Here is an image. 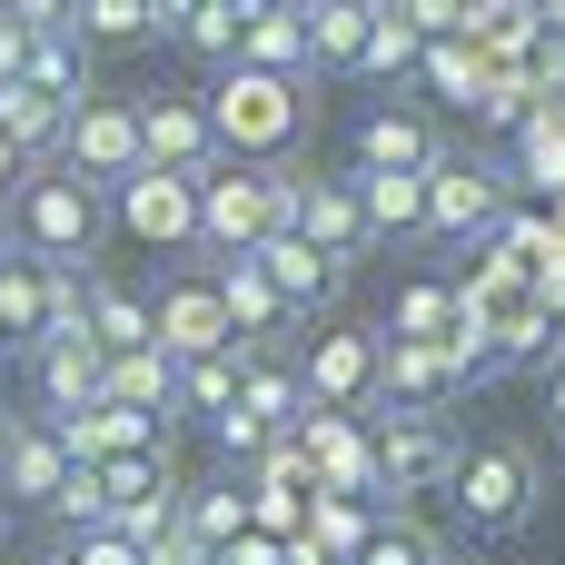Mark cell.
I'll return each mask as SVG.
<instances>
[{"instance_id": "1", "label": "cell", "mask_w": 565, "mask_h": 565, "mask_svg": "<svg viewBox=\"0 0 565 565\" xmlns=\"http://www.w3.org/2000/svg\"><path fill=\"white\" fill-rule=\"evenodd\" d=\"M298 199H308V169H209L199 179V248L218 258H258L278 228H298Z\"/></svg>"}, {"instance_id": "2", "label": "cell", "mask_w": 565, "mask_h": 565, "mask_svg": "<svg viewBox=\"0 0 565 565\" xmlns=\"http://www.w3.org/2000/svg\"><path fill=\"white\" fill-rule=\"evenodd\" d=\"M209 139H218V159H278L288 139H298V89L288 79H258V70H218V89H209Z\"/></svg>"}, {"instance_id": "3", "label": "cell", "mask_w": 565, "mask_h": 565, "mask_svg": "<svg viewBox=\"0 0 565 565\" xmlns=\"http://www.w3.org/2000/svg\"><path fill=\"white\" fill-rule=\"evenodd\" d=\"M99 228H109V189H89L79 169L20 179V248H30L40 268H60V258H89V248H99Z\"/></svg>"}, {"instance_id": "4", "label": "cell", "mask_w": 565, "mask_h": 565, "mask_svg": "<svg viewBox=\"0 0 565 565\" xmlns=\"http://www.w3.org/2000/svg\"><path fill=\"white\" fill-rule=\"evenodd\" d=\"M298 377H308V407H328V417L387 407V338H367V328H328V338L298 358Z\"/></svg>"}, {"instance_id": "5", "label": "cell", "mask_w": 565, "mask_h": 565, "mask_svg": "<svg viewBox=\"0 0 565 565\" xmlns=\"http://www.w3.org/2000/svg\"><path fill=\"white\" fill-rule=\"evenodd\" d=\"M109 218L139 238V248H199V179L179 169H139L109 189Z\"/></svg>"}, {"instance_id": "6", "label": "cell", "mask_w": 565, "mask_h": 565, "mask_svg": "<svg viewBox=\"0 0 565 565\" xmlns=\"http://www.w3.org/2000/svg\"><path fill=\"white\" fill-rule=\"evenodd\" d=\"M60 169H79L89 189L139 179V169H149V159H139V99H89V109H70V149H60Z\"/></svg>"}, {"instance_id": "7", "label": "cell", "mask_w": 565, "mask_h": 565, "mask_svg": "<svg viewBox=\"0 0 565 565\" xmlns=\"http://www.w3.org/2000/svg\"><path fill=\"white\" fill-rule=\"evenodd\" d=\"M457 507H467L477 536L526 526V507H536V467H526V447H477V457H457Z\"/></svg>"}, {"instance_id": "8", "label": "cell", "mask_w": 565, "mask_h": 565, "mask_svg": "<svg viewBox=\"0 0 565 565\" xmlns=\"http://www.w3.org/2000/svg\"><path fill=\"white\" fill-rule=\"evenodd\" d=\"M487 228H507V169L437 159L427 169V238H487Z\"/></svg>"}, {"instance_id": "9", "label": "cell", "mask_w": 565, "mask_h": 565, "mask_svg": "<svg viewBox=\"0 0 565 565\" xmlns=\"http://www.w3.org/2000/svg\"><path fill=\"white\" fill-rule=\"evenodd\" d=\"M149 328H159V358H169V367L238 348V328H228V308H218V278H169L159 308H149Z\"/></svg>"}, {"instance_id": "10", "label": "cell", "mask_w": 565, "mask_h": 565, "mask_svg": "<svg viewBox=\"0 0 565 565\" xmlns=\"http://www.w3.org/2000/svg\"><path fill=\"white\" fill-rule=\"evenodd\" d=\"M20 10H30V70L20 79L60 109H89V40L70 30V10L60 0H20Z\"/></svg>"}, {"instance_id": "11", "label": "cell", "mask_w": 565, "mask_h": 565, "mask_svg": "<svg viewBox=\"0 0 565 565\" xmlns=\"http://www.w3.org/2000/svg\"><path fill=\"white\" fill-rule=\"evenodd\" d=\"M377 487H387V497L457 487V437H447L437 417H387V427H377Z\"/></svg>"}, {"instance_id": "12", "label": "cell", "mask_w": 565, "mask_h": 565, "mask_svg": "<svg viewBox=\"0 0 565 565\" xmlns=\"http://www.w3.org/2000/svg\"><path fill=\"white\" fill-rule=\"evenodd\" d=\"M139 159L149 169H179V179H209L218 169L209 99H139Z\"/></svg>"}, {"instance_id": "13", "label": "cell", "mask_w": 565, "mask_h": 565, "mask_svg": "<svg viewBox=\"0 0 565 565\" xmlns=\"http://www.w3.org/2000/svg\"><path fill=\"white\" fill-rule=\"evenodd\" d=\"M298 238L328 258V268H348L358 248H367V209H358V169L348 179H308V199H298Z\"/></svg>"}, {"instance_id": "14", "label": "cell", "mask_w": 565, "mask_h": 565, "mask_svg": "<svg viewBox=\"0 0 565 565\" xmlns=\"http://www.w3.org/2000/svg\"><path fill=\"white\" fill-rule=\"evenodd\" d=\"M99 367H109V358H99L89 338H40V348H30V387H40V407H50V417L99 407Z\"/></svg>"}, {"instance_id": "15", "label": "cell", "mask_w": 565, "mask_h": 565, "mask_svg": "<svg viewBox=\"0 0 565 565\" xmlns=\"http://www.w3.org/2000/svg\"><path fill=\"white\" fill-rule=\"evenodd\" d=\"M238 417L268 427V437H298V427H308V377H298V358H268V348H258V358L238 367Z\"/></svg>"}, {"instance_id": "16", "label": "cell", "mask_w": 565, "mask_h": 565, "mask_svg": "<svg viewBox=\"0 0 565 565\" xmlns=\"http://www.w3.org/2000/svg\"><path fill=\"white\" fill-rule=\"evenodd\" d=\"M238 70H258V79H288V89H298V70H308V10H288V0H248Z\"/></svg>"}, {"instance_id": "17", "label": "cell", "mask_w": 565, "mask_h": 565, "mask_svg": "<svg viewBox=\"0 0 565 565\" xmlns=\"http://www.w3.org/2000/svg\"><path fill=\"white\" fill-rule=\"evenodd\" d=\"M447 149H437V129L417 119V109H377V119H358V169H387V179H427Z\"/></svg>"}, {"instance_id": "18", "label": "cell", "mask_w": 565, "mask_h": 565, "mask_svg": "<svg viewBox=\"0 0 565 565\" xmlns=\"http://www.w3.org/2000/svg\"><path fill=\"white\" fill-rule=\"evenodd\" d=\"M457 377H467L457 338H447V348H427V338H387V397H397L407 417H427V407H437Z\"/></svg>"}, {"instance_id": "19", "label": "cell", "mask_w": 565, "mask_h": 565, "mask_svg": "<svg viewBox=\"0 0 565 565\" xmlns=\"http://www.w3.org/2000/svg\"><path fill=\"white\" fill-rule=\"evenodd\" d=\"M169 40L209 70H238V40H248V0H169Z\"/></svg>"}, {"instance_id": "20", "label": "cell", "mask_w": 565, "mask_h": 565, "mask_svg": "<svg viewBox=\"0 0 565 565\" xmlns=\"http://www.w3.org/2000/svg\"><path fill=\"white\" fill-rule=\"evenodd\" d=\"M258 268H268V288L288 298V318H308V308H328V298H338V278H348V268H328V258H318V248H308L298 228H278V238L258 248Z\"/></svg>"}, {"instance_id": "21", "label": "cell", "mask_w": 565, "mask_h": 565, "mask_svg": "<svg viewBox=\"0 0 565 565\" xmlns=\"http://www.w3.org/2000/svg\"><path fill=\"white\" fill-rule=\"evenodd\" d=\"M209 278H218V308H228V328H238L248 348H268V338L288 328V298L268 288V268H258V258H218Z\"/></svg>"}, {"instance_id": "22", "label": "cell", "mask_w": 565, "mask_h": 565, "mask_svg": "<svg viewBox=\"0 0 565 565\" xmlns=\"http://www.w3.org/2000/svg\"><path fill=\"white\" fill-rule=\"evenodd\" d=\"M60 487H70V447H60V427L40 417V427H20V437H10V457H0V497L60 507Z\"/></svg>"}, {"instance_id": "23", "label": "cell", "mask_w": 565, "mask_h": 565, "mask_svg": "<svg viewBox=\"0 0 565 565\" xmlns=\"http://www.w3.org/2000/svg\"><path fill=\"white\" fill-rule=\"evenodd\" d=\"M0 139H10V159H60V149H70V109L40 99L30 79H10V89H0Z\"/></svg>"}, {"instance_id": "24", "label": "cell", "mask_w": 565, "mask_h": 565, "mask_svg": "<svg viewBox=\"0 0 565 565\" xmlns=\"http://www.w3.org/2000/svg\"><path fill=\"white\" fill-rule=\"evenodd\" d=\"M99 397H109V407H129V417H169L179 367H169L159 348H129V358H109V367H99Z\"/></svg>"}, {"instance_id": "25", "label": "cell", "mask_w": 565, "mask_h": 565, "mask_svg": "<svg viewBox=\"0 0 565 565\" xmlns=\"http://www.w3.org/2000/svg\"><path fill=\"white\" fill-rule=\"evenodd\" d=\"M89 348L99 358H129V348H159V328H149V298H129V288H109V278H89Z\"/></svg>"}, {"instance_id": "26", "label": "cell", "mask_w": 565, "mask_h": 565, "mask_svg": "<svg viewBox=\"0 0 565 565\" xmlns=\"http://www.w3.org/2000/svg\"><path fill=\"white\" fill-rule=\"evenodd\" d=\"M248 358H258L248 338H238V348H218V358H189V367H179V397H169V417L189 407V417H209V427H218V417L238 407V367H248Z\"/></svg>"}, {"instance_id": "27", "label": "cell", "mask_w": 565, "mask_h": 565, "mask_svg": "<svg viewBox=\"0 0 565 565\" xmlns=\"http://www.w3.org/2000/svg\"><path fill=\"white\" fill-rule=\"evenodd\" d=\"M367 20H377V0H318L308 10V70H358Z\"/></svg>"}, {"instance_id": "28", "label": "cell", "mask_w": 565, "mask_h": 565, "mask_svg": "<svg viewBox=\"0 0 565 565\" xmlns=\"http://www.w3.org/2000/svg\"><path fill=\"white\" fill-rule=\"evenodd\" d=\"M0 338H20V348L50 338V268L40 258H0Z\"/></svg>"}, {"instance_id": "29", "label": "cell", "mask_w": 565, "mask_h": 565, "mask_svg": "<svg viewBox=\"0 0 565 565\" xmlns=\"http://www.w3.org/2000/svg\"><path fill=\"white\" fill-rule=\"evenodd\" d=\"M70 30H79L89 50H119V40L169 30V0H79V10H70Z\"/></svg>"}, {"instance_id": "30", "label": "cell", "mask_w": 565, "mask_h": 565, "mask_svg": "<svg viewBox=\"0 0 565 565\" xmlns=\"http://www.w3.org/2000/svg\"><path fill=\"white\" fill-rule=\"evenodd\" d=\"M358 209H367V238H387V228H427V179L358 169Z\"/></svg>"}, {"instance_id": "31", "label": "cell", "mask_w": 565, "mask_h": 565, "mask_svg": "<svg viewBox=\"0 0 565 565\" xmlns=\"http://www.w3.org/2000/svg\"><path fill=\"white\" fill-rule=\"evenodd\" d=\"M179 526H189L209 556H228V546L248 536V497H238V487H189V497H179Z\"/></svg>"}, {"instance_id": "32", "label": "cell", "mask_w": 565, "mask_h": 565, "mask_svg": "<svg viewBox=\"0 0 565 565\" xmlns=\"http://www.w3.org/2000/svg\"><path fill=\"white\" fill-rule=\"evenodd\" d=\"M298 536H308L328 565H358V546L377 536V516H367V507H348V497H308V526H298Z\"/></svg>"}, {"instance_id": "33", "label": "cell", "mask_w": 565, "mask_h": 565, "mask_svg": "<svg viewBox=\"0 0 565 565\" xmlns=\"http://www.w3.org/2000/svg\"><path fill=\"white\" fill-rule=\"evenodd\" d=\"M417 60H427V30H417L407 10H377V20H367L358 70H367V79H397V70H417Z\"/></svg>"}, {"instance_id": "34", "label": "cell", "mask_w": 565, "mask_h": 565, "mask_svg": "<svg viewBox=\"0 0 565 565\" xmlns=\"http://www.w3.org/2000/svg\"><path fill=\"white\" fill-rule=\"evenodd\" d=\"M516 169H526V189H556V199H565V129H556V109H526V129H516Z\"/></svg>"}, {"instance_id": "35", "label": "cell", "mask_w": 565, "mask_h": 565, "mask_svg": "<svg viewBox=\"0 0 565 565\" xmlns=\"http://www.w3.org/2000/svg\"><path fill=\"white\" fill-rule=\"evenodd\" d=\"M457 328H467V298H447V288H407V298H397V328H387V338H427V348H447Z\"/></svg>"}, {"instance_id": "36", "label": "cell", "mask_w": 565, "mask_h": 565, "mask_svg": "<svg viewBox=\"0 0 565 565\" xmlns=\"http://www.w3.org/2000/svg\"><path fill=\"white\" fill-rule=\"evenodd\" d=\"M358 565H437V536H427V526H407V516H397V526H377V536H367V546H358Z\"/></svg>"}, {"instance_id": "37", "label": "cell", "mask_w": 565, "mask_h": 565, "mask_svg": "<svg viewBox=\"0 0 565 565\" xmlns=\"http://www.w3.org/2000/svg\"><path fill=\"white\" fill-rule=\"evenodd\" d=\"M30 70V10H0V89Z\"/></svg>"}, {"instance_id": "38", "label": "cell", "mask_w": 565, "mask_h": 565, "mask_svg": "<svg viewBox=\"0 0 565 565\" xmlns=\"http://www.w3.org/2000/svg\"><path fill=\"white\" fill-rule=\"evenodd\" d=\"M149 565H218V556H209L189 526H159V536H149Z\"/></svg>"}, {"instance_id": "39", "label": "cell", "mask_w": 565, "mask_h": 565, "mask_svg": "<svg viewBox=\"0 0 565 565\" xmlns=\"http://www.w3.org/2000/svg\"><path fill=\"white\" fill-rule=\"evenodd\" d=\"M70 565H149V556H139L129 536H109V526H99V536H79V546H70Z\"/></svg>"}, {"instance_id": "40", "label": "cell", "mask_w": 565, "mask_h": 565, "mask_svg": "<svg viewBox=\"0 0 565 565\" xmlns=\"http://www.w3.org/2000/svg\"><path fill=\"white\" fill-rule=\"evenodd\" d=\"M209 437H218V447H228V457H268V447H278V437H268V427H248V417H238V407H228V417H218V427H209Z\"/></svg>"}, {"instance_id": "41", "label": "cell", "mask_w": 565, "mask_h": 565, "mask_svg": "<svg viewBox=\"0 0 565 565\" xmlns=\"http://www.w3.org/2000/svg\"><path fill=\"white\" fill-rule=\"evenodd\" d=\"M546 397H556V427H565V358L546 367Z\"/></svg>"}, {"instance_id": "42", "label": "cell", "mask_w": 565, "mask_h": 565, "mask_svg": "<svg viewBox=\"0 0 565 565\" xmlns=\"http://www.w3.org/2000/svg\"><path fill=\"white\" fill-rule=\"evenodd\" d=\"M0 179H20V159H10V139H0Z\"/></svg>"}, {"instance_id": "43", "label": "cell", "mask_w": 565, "mask_h": 565, "mask_svg": "<svg viewBox=\"0 0 565 565\" xmlns=\"http://www.w3.org/2000/svg\"><path fill=\"white\" fill-rule=\"evenodd\" d=\"M10 437H20V427H10V417H0V457H10Z\"/></svg>"}, {"instance_id": "44", "label": "cell", "mask_w": 565, "mask_h": 565, "mask_svg": "<svg viewBox=\"0 0 565 565\" xmlns=\"http://www.w3.org/2000/svg\"><path fill=\"white\" fill-rule=\"evenodd\" d=\"M40 565H70V546H50V556H40Z\"/></svg>"}]
</instances>
